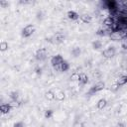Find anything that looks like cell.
Masks as SVG:
<instances>
[{
	"mask_svg": "<svg viewBox=\"0 0 127 127\" xmlns=\"http://www.w3.org/2000/svg\"><path fill=\"white\" fill-rule=\"evenodd\" d=\"M115 53H116V51H115V49L113 47H108L107 49H105L102 52V56L104 58H106V59H111V58H113L115 56Z\"/></svg>",
	"mask_w": 127,
	"mask_h": 127,
	"instance_id": "277c9868",
	"label": "cell"
},
{
	"mask_svg": "<svg viewBox=\"0 0 127 127\" xmlns=\"http://www.w3.org/2000/svg\"><path fill=\"white\" fill-rule=\"evenodd\" d=\"M117 127H124V124L123 123H118L117 124Z\"/></svg>",
	"mask_w": 127,
	"mask_h": 127,
	"instance_id": "4316f807",
	"label": "cell"
},
{
	"mask_svg": "<svg viewBox=\"0 0 127 127\" xmlns=\"http://www.w3.org/2000/svg\"><path fill=\"white\" fill-rule=\"evenodd\" d=\"M111 38H112L113 40H120V39L122 38V36L119 34V32H113V33L111 34Z\"/></svg>",
	"mask_w": 127,
	"mask_h": 127,
	"instance_id": "44dd1931",
	"label": "cell"
},
{
	"mask_svg": "<svg viewBox=\"0 0 127 127\" xmlns=\"http://www.w3.org/2000/svg\"><path fill=\"white\" fill-rule=\"evenodd\" d=\"M106 105H107V100L105 98H100L96 103V106L98 109H103Z\"/></svg>",
	"mask_w": 127,
	"mask_h": 127,
	"instance_id": "5bb4252c",
	"label": "cell"
},
{
	"mask_svg": "<svg viewBox=\"0 0 127 127\" xmlns=\"http://www.w3.org/2000/svg\"><path fill=\"white\" fill-rule=\"evenodd\" d=\"M65 98V94L64 91H59L58 93H56V99L58 101H64Z\"/></svg>",
	"mask_w": 127,
	"mask_h": 127,
	"instance_id": "e0dca14e",
	"label": "cell"
},
{
	"mask_svg": "<svg viewBox=\"0 0 127 127\" xmlns=\"http://www.w3.org/2000/svg\"><path fill=\"white\" fill-rule=\"evenodd\" d=\"M45 98L47 100H49V101L54 100V99H56V93H54L52 90H49V91H47L45 93Z\"/></svg>",
	"mask_w": 127,
	"mask_h": 127,
	"instance_id": "9a60e30c",
	"label": "cell"
},
{
	"mask_svg": "<svg viewBox=\"0 0 127 127\" xmlns=\"http://www.w3.org/2000/svg\"><path fill=\"white\" fill-rule=\"evenodd\" d=\"M79 18H80V20H81L83 23H85V24H89V23L92 21V17H91L89 14H82V15L79 16Z\"/></svg>",
	"mask_w": 127,
	"mask_h": 127,
	"instance_id": "8fae6325",
	"label": "cell"
},
{
	"mask_svg": "<svg viewBox=\"0 0 127 127\" xmlns=\"http://www.w3.org/2000/svg\"><path fill=\"white\" fill-rule=\"evenodd\" d=\"M119 87H120V86H119L116 82H114V83L110 86V90H111V91H113V92H116V91L119 89Z\"/></svg>",
	"mask_w": 127,
	"mask_h": 127,
	"instance_id": "7402d4cb",
	"label": "cell"
},
{
	"mask_svg": "<svg viewBox=\"0 0 127 127\" xmlns=\"http://www.w3.org/2000/svg\"><path fill=\"white\" fill-rule=\"evenodd\" d=\"M9 104L11 105V107H12V108H16V107H19V106H20V103H19L17 100H12Z\"/></svg>",
	"mask_w": 127,
	"mask_h": 127,
	"instance_id": "cb8c5ba5",
	"label": "cell"
},
{
	"mask_svg": "<svg viewBox=\"0 0 127 127\" xmlns=\"http://www.w3.org/2000/svg\"><path fill=\"white\" fill-rule=\"evenodd\" d=\"M34 32H35V26L33 24H29L26 27H24V29L22 30V36L24 38H28L32 36Z\"/></svg>",
	"mask_w": 127,
	"mask_h": 127,
	"instance_id": "6da1fadb",
	"label": "cell"
},
{
	"mask_svg": "<svg viewBox=\"0 0 127 127\" xmlns=\"http://www.w3.org/2000/svg\"><path fill=\"white\" fill-rule=\"evenodd\" d=\"M64 35L63 34V33H61V32H58V33H56L54 36H53V40H54V43H56V44H60V43H62V42H64Z\"/></svg>",
	"mask_w": 127,
	"mask_h": 127,
	"instance_id": "8992f818",
	"label": "cell"
},
{
	"mask_svg": "<svg viewBox=\"0 0 127 127\" xmlns=\"http://www.w3.org/2000/svg\"><path fill=\"white\" fill-rule=\"evenodd\" d=\"M115 82H116L119 86L126 84V83H127V75H121V76H119V77L116 79Z\"/></svg>",
	"mask_w": 127,
	"mask_h": 127,
	"instance_id": "7c38bea8",
	"label": "cell"
},
{
	"mask_svg": "<svg viewBox=\"0 0 127 127\" xmlns=\"http://www.w3.org/2000/svg\"><path fill=\"white\" fill-rule=\"evenodd\" d=\"M41 127H46V126H41Z\"/></svg>",
	"mask_w": 127,
	"mask_h": 127,
	"instance_id": "83f0119b",
	"label": "cell"
},
{
	"mask_svg": "<svg viewBox=\"0 0 127 127\" xmlns=\"http://www.w3.org/2000/svg\"><path fill=\"white\" fill-rule=\"evenodd\" d=\"M66 16H67V18H68L69 20H77V19L79 18L78 13L75 12V11H73V10H68V11L66 12Z\"/></svg>",
	"mask_w": 127,
	"mask_h": 127,
	"instance_id": "52a82bcc",
	"label": "cell"
},
{
	"mask_svg": "<svg viewBox=\"0 0 127 127\" xmlns=\"http://www.w3.org/2000/svg\"><path fill=\"white\" fill-rule=\"evenodd\" d=\"M80 54H81V50H80L78 47H75V48H73V49L71 50V55H72L74 58H77Z\"/></svg>",
	"mask_w": 127,
	"mask_h": 127,
	"instance_id": "ac0fdd59",
	"label": "cell"
},
{
	"mask_svg": "<svg viewBox=\"0 0 127 127\" xmlns=\"http://www.w3.org/2000/svg\"><path fill=\"white\" fill-rule=\"evenodd\" d=\"M70 79L71 80H78L79 79V73L78 72H73L71 75H70Z\"/></svg>",
	"mask_w": 127,
	"mask_h": 127,
	"instance_id": "603a6c76",
	"label": "cell"
},
{
	"mask_svg": "<svg viewBox=\"0 0 127 127\" xmlns=\"http://www.w3.org/2000/svg\"><path fill=\"white\" fill-rule=\"evenodd\" d=\"M48 56V53H47V49L45 48H40L37 52H36V59L38 61H44Z\"/></svg>",
	"mask_w": 127,
	"mask_h": 127,
	"instance_id": "3957f363",
	"label": "cell"
},
{
	"mask_svg": "<svg viewBox=\"0 0 127 127\" xmlns=\"http://www.w3.org/2000/svg\"><path fill=\"white\" fill-rule=\"evenodd\" d=\"M68 68H69V64L64 60V61L61 64V65L58 66L56 69H58V70H60V71H66Z\"/></svg>",
	"mask_w": 127,
	"mask_h": 127,
	"instance_id": "30bf717a",
	"label": "cell"
},
{
	"mask_svg": "<svg viewBox=\"0 0 127 127\" xmlns=\"http://www.w3.org/2000/svg\"><path fill=\"white\" fill-rule=\"evenodd\" d=\"M6 50H8V43L5 41H2L0 43V51L1 52H5Z\"/></svg>",
	"mask_w": 127,
	"mask_h": 127,
	"instance_id": "ffe728a7",
	"label": "cell"
},
{
	"mask_svg": "<svg viewBox=\"0 0 127 127\" xmlns=\"http://www.w3.org/2000/svg\"><path fill=\"white\" fill-rule=\"evenodd\" d=\"M96 34H97V35H104V34H105V31L100 29V30H98V31H97V33H96Z\"/></svg>",
	"mask_w": 127,
	"mask_h": 127,
	"instance_id": "484cf974",
	"label": "cell"
},
{
	"mask_svg": "<svg viewBox=\"0 0 127 127\" xmlns=\"http://www.w3.org/2000/svg\"><path fill=\"white\" fill-rule=\"evenodd\" d=\"M91 46H92V49H93V50H99V49L102 48L103 43H102L100 40H95V41H93V42L91 43Z\"/></svg>",
	"mask_w": 127,
	"mask_h": 127,
	"instance_id": "4fadbf2b",
	"label": "cell"
},
{
	"mask_svg": "<svg viewBox=\"0 0 127 127\" xmlns=\"http://www.w3.org/2000/svg\"><path fill=\"white\" fill-rule=\"evenodd\" d=\"M103 24H104L105 26H107V27H111V26H113V24H114V20H113V18H111V17H106V18L103 20Z\"/></svg>",
	"mask_w": 127,
	"mask_h": 127,
	"instance_id": "2e32d148",
	"label": "cell"
},
{
	"mask_svg": "<svg viewBox=\"0 0 127 127\" xmlns=\"http://www.w3.org/2000/svg\"><path fill=\"white\" fill-rule=\"evenodd\" d=\"M11 109H12V107H11V105H10L9 103L2 104V105L0 106V111H1L2 114H7V113H9V112L11 111Z\"/></svg>",
	"mask_w": 127,
	"mask_h": 127,
	"instance_id": "9c48e42d",
	"label": "cell"
},
{
	"mask_svg": "<svg viewBox=\"0 0 127 127\" xmlns=\"http://www.w3.org/2000/svg\"><path fill=\"white\" fill-rule=\"evenodd\" d=\"M64 61V58H63L61 55H56V56H54V57L52 58L51 64H52V65H53L55 68H57L58 66L61 65V64H62Z\"/></svg>",
	"mask_w": 127,
	"mask_h": 127,
	"instance_id": "7a4b0ae2",
	"label": "cell"
},
{
	"mask_svg": "<svg viewBox=\"0 0 127 127\" xmlns=\"http://www.w3.org/2000/svg\"><path fill=\"white\" fill-rule=\"evenodd\" d=\"M53 115H54V111H53L52 109H47V110L45 111V113H44V116H45V118H47V119L52 118Z\"/></svg>",
	"mask_w": 127,
	"mask_h": 127,
	"instance_id": "d6986e66",
	"label": "cell"
},
{
	"mask_svg": "<svg viewBox=\"0 0 127 127\" xmlns=\"http://www.w3.org/2000/svg\"><path fill=\"white\" fill-rule=\"evenodd\" d=\"M78 82L81 84V85H84L88 82V76L86 73L84 72H80L79 73V79H78Z\"/></svg>",
	"mask_w": 127,
	"mask_h": 127,
	"instance_id": "ba28073f",
	"label": "cell"
},
{
	"mask_svg": "<svg viewBox=\"0 0 127 127\" xmlns=\"http://www.w3.org/2000/svg\"><path fill=\"white\" fill-rule=\"evenodd\" d=\"M14 127H24V123L23 122H17L14 124Z\"/></svg>",
	"mask_w": 127,
	"mask_h": 127,
	"instance_id": "d4e9b609",
	"label": "cell"
},
{
	"mask_svg": "<svg viewBox=\"0 0 127 127\" xmlns=\"http://www.w3.org/2000/svg\"><path fill=\"white\" fill-rule=\"evenodd\" d=\"M105 87V83L103 81H98L95 85H93L89 91V93H94V92H97V91H100L102 89H104Z\"/></svg>",
	"mask_w": 127,
	"mask_h": 127,
	"instance_id": "5b68a950",
	"label": "cell"
}]
</instances>
